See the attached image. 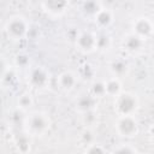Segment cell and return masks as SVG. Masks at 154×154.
<instances>
[{
  "mask_svg": "<svg viewBox=\"0 0 154 154\" xmlns=\"http://www.w3.org/2000/svg\"><path fill=\"white\" fill-rule=\"evenodd\" d=\"M23 128L29 136H43L52 128V118L45 111H30L23 119Z\"/></svg>",
  "mask_w": 154,
  "mask_h": 154,
  "instance_id": "1",
  "label": "cell"
},
{
  "mask_svg": "<svg viewBox=\"0 0 154 154\" xmlns=\"http://www.w3.org/2000/svg\"><path fill=\"white\" fill-rule=\"evenodd\" d=\"M140 107L138 96L131 91H122L114 97L113 108L118 117L135 116Z\"/></svg>",
  "mask_w": 154,
  "mask_h": 154,
  "instance_id": "2",
  "label": "cell"
},
{
  "mask_svg": "<svg viewBox=\"0 0 154 154\" xmlns=\"http://www.w3.org/2000/svg\"><path fill=\"white\" fill-rule=\"evenodd\" d=\"M29 23L26 18L22 14H13L11 16L4 26L6 36L11 41H20L24 40L29 35Z\"/></svg>",
  "mask_w": 154,
  "mask_h": 154,
  "instance_id": "3",
  "label": "cell"
},
{
  "mask_svg": "<svg viewBox=\"0 0 154 154\" xmlns=\"http://www.w3.org/2000/svg\"><path fill=\"white\" fill-rule=\"evenodd\" d=\"M114 130L123 138H134L140 132V124L135 116L118 117L114 123Z\"/></svg>",
  "mask_w": 154,
  "mask_h": 154,
  "instance_id": "4",
  "label": "cell"
},
{
  "mask_svg": "<svg viewBox=\"0 0 154 154\" xmlns=\"http://www.w3.org/2000/svg\"><path fill=\"white\" fill-rule=\"evenodd\" d=\"M51 83V73L43 66H34L28 75V84L37 90L46 89Z\"/></svg>",
  "mask_w": 154,
  "mask_h": 154,
  "instance_id": "5",
  "label": "cell"
},
{
  "mask_svg": "<svg viewBox=\"0 0 154 154\" xmlns=\"http://www.w3.org/2000/svg\"><path fill=\"white\" fill-rule=\"evenodd\" d=\"M76 48L83 54H90L96 51V34L89 30H84L77 34L75 38Z\"/></svg>",
  "mask_w": 154,
  "mask_h": 154,
  "instance_id": "6",
  "label": "cell"
},
{
  "mask_svg": "<svg viewBox=\"0 0 154 154\" xmlns=\"http://www.w3.org/2000/svg\"><path fill=\"white\" fill-rule=\"evenodd\" d=\"M131 29H132V31H131L132 34H135L136 36H138L146 41L147 38L152 37V35H153L154 23L148 16H140L134 19Z\"/></svg>",
  "mask_w": 154,
  "mask_h": 154,
  "instance_id": "7",
  "label": "cell"
},
{
  "mask_svg": "<svg viewBox=\"0 0 154 154\" xmlns=\"http://www.w3.org/2000/svg\"><path fill=\"white\" fill-rule=\"evenodd\" d=\"M41 7L43 12L51 18H60L67 12L70 7V2L65 0H48V1H42Z\"/></svg>",
  "mask_w": 154,
  "mask_h": 154,
  "instance_id": "8",
  "label": "cell"
},
{
  "mask_svg": "<svg viewBox=\"0 0 154 154\" xmlns=\"http://www.w3.org/2000/svg\"><path fill=\"white\" fill-rule=\"evenodd\" d=\"M97 99L94 97L89 93L79 94L75 100V108L79 114H85L93 111H96L97 108Z\"/></svg>",
  "mask_w": 154,
  "mask_h": 154,
  "instance_id": "9",
  "label": "cell"
},
{
  "mask_svg": "<svg viewBox=\"0 0 154 154\" xmlns=\"http://www.w3.org/2000/svg\"><path fill=\"white\" fill-rule=\"evenodd\" d=\"M77 83H78V76L73 71H70V70L60 72L57 77V85L64 93L72 91L76 88Z\"/></svg>",
  "mask_w": 154,
  "mask_h": 154,
  "instance_id": "10",
  "label": "cell"
},
{
  "mask_svg": "<svg viewBox=\"0 0 154 154\" xmlns=\"http://www.w3.org/2000/svg\"><path fill=\"white\" fill-rule=\"evenodd\" d=\"M144 43H146L144 40H142L141 37L136 36L132 32L126 34L123 37V40H122V46H123L124 51L128 52V53H130V54H137V53H140L144 48Z\"/></svg>",
  "mask_w": 154,
  "mask_h": 154,
  "instance_id": "11",
  "label": "cell"
},
{
  "mask_svg": "<svg viewBox=\"0 0 154 154\" xmlns=\"http://www.w3.org/2000/svg\"><path fill=\"white\" fill-rule=\"evenodd\" d=\"M93 20L100 30H106L112 25V23L114 20V12L111 8L102 6L101 10L95 14Z\"/></svg>",
  "mask_w": 154,
  "mask_h": 154,
  "instance_id": "12",
  "label": "cell"
},
{
  "mask_svg": "<svg viewBox=\"0 0 154 154\" xmlns=\"http://www.w3.org/2000/svg\"><path fill=\"white\" fill-rule=\"evenodd\" d=\"M105 83V91H106V96H111V97H116L118 96L123 90V83L120 81V78L117 77H109L106 81H103Z\"/></svg>",
  "mask_w": 154,
  "mask_h": 154,
  "instance_id": "13",
  "label": "cell"
},
{
  "mask_svg": "<svg viewBox=\"0 0 154 154\" xmlns=\"http://www.w3.org/2000/svg\"><path fill=\"white\" fill-rule=\"evenodd\" d=\"M109 71H111V73H112L113 77L120 78L122 76H124V75L128 73V71H129V64L123 58H116L109 64Z\"/></svg>",
  "mask_w": 154,
  "mask_h": 154,
  "instance_id": "14",
  "label": "cell"
},
{
  "mask_svg": "<svg viewBox=\"0 0 154 154\" xmlns=\"http://www.w3.org/2000/svg\"><path fill=\"white\" fill-rule=\"evenodd\" d=\"M102 4L96 0H88L81 4V12L85 18H94L95 14L101 10Z\"/></svg>",
  "mask_w": 154,
  "mask_h": 154,
  "instance_id": "15",
  "label": "cell"
},
{
  "mask_svg": "<svg viewBox=\"0 0 154 154\" xmlns=\"http://www.w3.org/2000/svg\"><path fill=\"white\" fill-rule=\"evenodd\" d=\"M17 107L22 112H30L31 107L34 106V96L29 91H23L17 97Z\"/></svg>",
  "mask_w": 154,
  "mask_h": 154,
  "instance_id": "16",
  "label": "cell"
},
{
  "mask_svg": "<svg viewBox=\"0 0 154 154\" xmlns=\"http://www.w3.org/2000/svg\"><path fill=\"white\" fill-rule=\"evenodd\" d=\"M14 147L19 154H29L31 149V142H30V136L28 134H22L16 137L14 140Z\"/></svg>",
  "mask_w": 154,
  "mask_h": 154,
  "instance_id": "17",
  "label": "cell"
},
{
  "mask_svg": "<svg viewBox=\"0 0 154 154\" xmlns=\"http://www.w3.org/2000/svg\"><path fill=\"white\" fill-rule=\"evenodd\" d=\"M112 37L111 35H108L105 31H101L99 34H96V51L100 52H107L111 49L112 47Z\"/></svg>",
  "mask_w": 154,
  "mask_h": 154,
  "instance_id": "18",
  "label": "cell"
},
{
  "mask_svg": "<svg viewBox=\"0 0 154 154\" xmlns=\"http://www.w3.org/2000/svg\"><path fill=\"white\" fill-rule=\"evenodd\" d=\"M89 94H91L94 97H96L97 100L100 97L106 96V91H105V83L103 81H94L90 84V90Z\"/></svg>",
  "mask_w": 154,
  "mask_h": 154,
  "instance_id": "19",
  "label": "cell"
},
{
  "mask_svg": "<svg viewBox=\"0 0 154 154\" xmlns=\"http://www.w3.org/2000/svg\"><path fill=\"white\" fill-rule=\"evenodd\" d=\"M30 55L25 52H20V53H17L14 55V65L18 67V69H26L30 66Z\"/></svg>",
  "mask_w": 154,
  "mask_h": 154,
  "instance_id": "20",
  "label": "cell"
},
{
  "mask_svg": "<svg viewBox=\"0 0 154 154\" xmlns=\"http://www.w3.org/2000/svg\"><path fill=\"white\" fill-rule=\"evenodd\" d=\"M83 154H106V150H105V148L101 144L94 142L91 144L85 146Z\"/></svg>",
  "mask_w": 154,
  "mask_h": 154,
  "instance_id": "21",
  "label": "cell"
},
{
  "mask_svg": "<svg viewBox=\"0 0 154 154\" xmlns=\"http://www.w3.org/2000/svg\"><path fill=\"white\" fill-rule=\"evenodd\" d=\"M112 154H137V152L130 144H120L113 149Z\"/></svg>",
  "mask_w": 154,
  "mask_h": 154,
  "instance_id": "22",
  "label": "cell"
},
{
  "mask_svg": "<svg viewBox=\"0 0 154 154\" xmlns=\"http://www.w3.org/2000/svg\"><path fill=\"white\" fill-rule=\"evenodd\" d=\"M10 64L8 61L2 57L0 55V81H2L5 78V76L10 72Z\"/></svg>",
  "mask_w": 154,
  "mask_h": 154,
  "instance_id": "23",
  "label": "cell"
},
{
  "mask_svg": "<svg viewBox=\"0 0 154 154\" xmlns=\"http://www.w3.org/2000/svg\"><path fill=\"white\" fill-rule=\"evenodd\" d=\"M82 140H83V142L85 143V146L94 143V136H93V131H91L89 128H87V129H85V130L82 132Z\"/></svg>",
  "mask_w": 154,
  "mask_h": 154,
  "instance_id": "24",
  "label": "cell"
},
{
  "mask_svg": "<svg viewBox=\"0 0 154 154\" xmlns=\"http://www.w3.org/2000/svg\"><path fill=\"white\" fill-rule=\"evenodd\" d=\"M96 111H93V112H89V113H85V114H82L83 117V122L85 124V126L88 125H93L95 122H96V116H95Z\"/></svg>",
  "mask_w": 154,
  "mask_h": 154,
  "instance_id": "25",
  "label": "cell"
},
{
  "mask_svg": "<svg viewBox=\"0 0 154 154\" xmlns=\"http://www.w3.org/2000/svg\"><path fill=\"white\" fill-rule=\"evenodd\" d=\"M137 154H143V153H137Z\"/></svg>",
  "mask_w": 154,
  "mask_h": 154,
  "instance_id": "26",
  "label": "cell"
}]
</instances>
